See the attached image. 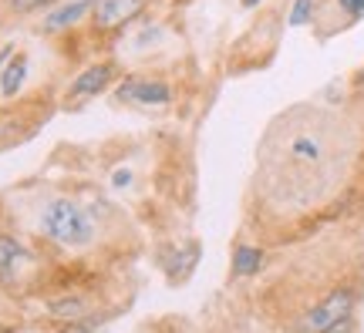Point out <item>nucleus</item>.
Segmentation results:
<instances>
[{
  "mask_svg": "<svg viewBox=\"0 0 364 333\" xmlns=\"http://www.w3.org/2000/svg\"><path fill=\"white\" fill-rule=\"evenodd\" d=\"M257 4H260V0H243V7H257Z\"/></svg>",
  "mask_w": 364,
  "mask_h": 333,
  "instance_id": "obj_16",
  "label": "nucleus"
},
{
  "mask_svg": "<svg viewBox=\"0 0 364 333\" xmlns=\"http://www.w3.org/2000/svg\"><path fill=\"white\" fill-rule=\"evenodd\" d=\"M112 182H115V189H125V185L132 182V172H125V168H118V172H115V179H112Z\"/></svg>",
  "mask_w": 364,
  "mask_h": 333,
  "instance_id": "obj_14",
  "label": "nucleus"
},
{
  "mask_svg": "<svg viewBox=\"0 0 364 333\" xmlns=\"http://www.w3.org/2000/svg\"><path fill=\"white\" fill-rule=\"evenodd\" d=\"M27 256H31V253L21 246V239L0 232V283H14L17 269H21V263H24Z\"/></svg>",
  "mask_w": 364,
  "mask_h": 333,
  "instance_id": "obj_6",
  "label": "nucleus"
},
{
  "mask_svg": "<svg viewBox=\"0 0 364 333\" xmlns=\"http://www.w3.org/2000/svg\"><path fill=\"white\" fill-rule=\"evenodd\" d=\"M358 84H364V71H361V75H358Z\"/></svg>",
  "mask_w": 364,
  "mask_h": 333,
  "instance_id": "obj_17",
  "label": "nucleus"
},
{
  "mask_svg": "<svg viewBox=\"0 0 364 333\" xmlns=\"http://www.w3.org/2000/svg\"><path fill=\"white\" fill-rule=\"evenodd\" d=\"M314 0H294V7H290V27H304L314 21Z\"/></svg>",
  "mask_w": 364,
  "mask_h": 333,
  "instance_id": "obj_10",
  "label": "nucleus"
},
{
  "mask_svg": "<svg viewBox=\"0 0 364 333\" xmlns=\"http://www.w3.org/2000/svg\"><path fill=\"white\" fill-rule=\"evenodd\" d=\"M115 77V67L108 65H91L85 67L75 81H71V88H68V94L75 98V102H85V98H95V94H102L105 88H108V81Z\"/></svg>",
  "mask_w": 364,
  "mask_h": 333,
  "instance_id": "obj_4",
  "label": "nucleus"
},
{
  "mask_svg": "<svg viewBox=\"0 0 364 333\" xmlns=\"http://www.w3.org/2000/svg\"><path fill=\"white\" fill-rule=\"evenodd\" d=\"M263 249L260 246H236L233 249V276H257L263 269Z\"/></svg>",
  "mask_w": 364,
  "mask_h": 333,
  "instance_id": "obj_9",
  "label": "nucleus"
},
{
  "mask_svg": "<svg viewBox=\"0 0 364 333\" xmlns=\"http://www.w3.org/2000/svg\"><path fill=\"white\" fill-rule=\"evenodd\" d=\"M11 54H14V48H4V51H0V71H4V65L11 61Z\"/></svg>",
  "mask_w": 364,
  "mask_h": 333,
  "instance_id": "obj_15",
  "label": "nucleus"
},
{
  "mask_svg": "<svg viewBox=\"0 0 364 333\" xmlns=\"http://www.w3.org/2000/svg\"><path fill=\"white\" fill-rule=\"evenodd\" d=\"M88 11H95V0H75V4H65L44 17V31H65V27L78 24Z\"/></svg>",
  "mask_w": 364,
  "mask_h": 333,
  "instance_id": "obj_8",
  "label": "nucleus"
},
{
  "mask_svg": "<svg viewBox=\"0 0 364 333\" xmlns=\"http://www.w3.org/2000/svg\"><path fill=\"white\" fill-rule=\"evenodd\" d=\"M118 98L132 104H142V108H162L172 102V88L166 81H152V77H125L118 84Z\"/></svg>",
  "mask_w": 364,
  "mask_h": 333,
  "instance_id": "obj_3",
  "label": "nucleus"
},
{
  "mask_svg": "<svg viewBox=\"0 0 364 333\" xmlns=\"http://www.w3.org/2000/svg\"><path fill=\"white\" fill-rule=\"evenodd\" d=\"M41 232L61 246L81 249L95 239V219L88 216V209L71 199H54L44 205L41 212Z\"/></svg>",
  "mask_w": 364,
  "mask_h": 333,
  "instance_id": "obj_2",
  "label": "nucleus"
},
{
  "mask_svg": "<svg viewBox=\"0 0 364 333\" xmlns=\"http://www.w3.org/2000/svg\"><path fill=\"white\" fill-rule=\"evenodd\" d=\"M344 162V121L331 111L294 108L267 135L260 185L280 209L314 205L338 185Z\"/></svg>",
  "mask_w": 364,
  "mask_h": 333,
  "instance_id": "obj_1",
  "label": "nucleus"
},
{
  "mask_svg": "<svg viewBox=\"0 0 364 333\" xmlns=\"http://www.w3.org/2000/svg\"><path fill=\"white\" fill-rule=\"evenodd\" d=\"M27 81V54H11V61L0 71V94L4 98H17Z\"/></svg>",
  "mask_w": 364,
  "mask_h": 333,
  "instance_id": "obj_7",
  "label": "nucleus"
},
{
  "mask_svg": "<svg viewBox=\"0 0 364 333\" xmlns=\"http://www.w3.org/2000/svg\"><path fill=\"white\" fill-rule=\"evenodd\" d=\"M11 4L14 13H38V11H48V7H54L58 0H7Z\"/></svg>",
  "mask_w": 364,
  "mask_h": 333,
  "instance_id": "obj_12",
  "label": "nucleus"
},
{
  "mask_svg": "<svg viewBox=\"0 0 364 333\" xmlns=\"http://www.w3.org/2000/svg\"><path fill=\"white\" fill-rule=\"evenodd\" d=\"M142 11V0H95V27L112 31V27L132 21Z\"/></svg>",
  "mask_w": 364,
  "mask_h": 333,
  "instance_id": "obj_5",
  "label": "nucleus"
},
{
  "mask_svg": "<svg viewBox=\"0 0 364 333\" xmlns=\"http://www.w3.org/2000/svg\"><path fill=\"white\" fill-rule=\"evenodd\" d=\"M48 313H54V317H81L85 303L81 300H54V303H48Z\"/></svg>",
  "mask_w": 364,
  "mask_h": 333,
  "instance_id": "obj_11",
  "label": "nucleus"
},
{
  "mask_svg": "<svg viewBox=\"0 0 364 333\" xmlns=\"http://www.w3.org/2000/svg\"><path fill=\"white\" fill-rule=\"evenodd\" d=\"M338 11H344L351 21L364 17V0H338Z\"/></svg>",
  "mask_w": 364,
  "mask_h": 333,
  "instance_id": "obj_13",
  "label": "nucleus"
}]
</instances>
